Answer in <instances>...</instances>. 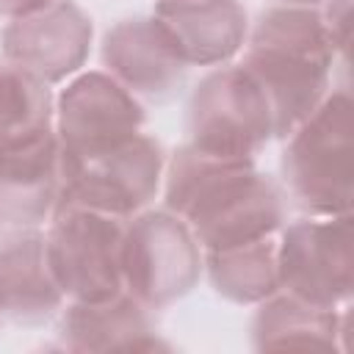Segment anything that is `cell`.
I'll list each match as a JSON object with an SVG mask.
<instances>
[{"mask_svg": "<svg viewBox=\"0 0 354 354\" xmlns=\"http://www.w3.org/2000/svg\"><path fill=\"white\" fill-rule=\"evenodd\" d=\"M147 124L144 102L105 69L77 72L55 97L53 130L69 158L111 149Z\"/></svg>", "mask_w": 354, "mask_h": 354, "instance_id": "9", "label": "cell"}, {"mask_svg": "<svg viewBox=\"0 0 354 354\" xmlns=\"http://www.w3.org/2000/svg\"><path fill=\"white\" fill-rule=\"evenodd\" d=\"M152 17L188 66L230 64L249 36L241 0H158Z\"/></svg>", "mask_w": 354, "mask_h": 354, "instance_id": "14", "label": "cell"}, {"mask_svg": "<svg viewBox=\"0 0 354 354\" xmlns=\"http://www.w3.org/2000/svg\"><path fill=\"white\" fill-rule=\"evenodd\" d=\"M64 196L61 202H77L122 218H130L149 207L160 194L166 152L163 144L138 133L111 149L69 158L61 152Z\"/></svg>", "mask_w": 354, "mask_h": 354, "instance_id": "8", "label": "cell"}, {"mask_svg": "<svg viewBox=\"0 0 354 354\" xmlns=\"http://www.w3.org/2000/svg\"><path fill=\"white\" fill-rule=\"evenodd\" d=\"M0 318H3V310H0Z\"/></svg>", "mask_w": 354, "mask_h": 354, "instance_id": "21", "label": "cell"}, {"mask_svg": "<svg viewBox=\"0 0 354 354\" xmlns=\"http://www.w3.org/2000/svg\"><path fill=\"white\" fill-rule=\"evenodd\" d=\"M160 191L163 207L191 227L205 252L277 235L288 221L282 183L254 160L218 158L188 141L166 158Z\"/></svg>", "mask_w": 354, "mask_h": 354, "instance_id": "1", "label": "cell"}, {"mask_svg": "<svg viewBox=\"0 0 354 354\" xmlns=\"http://www.w3.org/2000/svg\"><path fill=\"white\" fill-rule=\"evenodd\" d=\"M205 271L213 290L221 299L241 307L260 304L263 299L279 290L277 235H266L224 249H207Z\"/></svg>", "mask_w": 354, "mask_h": 354, "instance_id": "17", "label": "cell"}, {"mask_svg": "<svg viewBox=\"0 0 354 354\" xmlns=\"http://www.w3.org/2000/svg\"><path fill=\"white\" fill-rule=\"evenodd\" d=\"M47 3H53V0H0V17L3 19H14V17L36 11V8H41Z\"/></svg>", "mask_w": 354, "mask_h": 354, "instance_id": "19", "label": "cell"}, {"mask_svg": "<svg viewBox=\"0 0 354 354\" xmlns=\"http://www.w3.org/2000/svg\"><path fill=\"white\" fill-rule=\"evenodd\" d=\"M279 171L285 196L307 216L351 213L354 102L348 88H332L324 102L290 130Z\"/></svg>", "mask_w": 354, "mask_h": 354, "instance_id": "3", "label": "cell"}, {"mask_svg": "<svg viewBox=\"0 0 354 354\" xmlns=\"http://www.w3.org/2000/svg\"><path fill=\"white\" fill-rule=\"evenodd\" d=\"M94 39V22L75 0H53L6 22L0 33L3 61L55 86L83 72Z\"/></svg>", "mask_w": 354, "mask_h": 354, "instance_id": "10", "label": "cell"}, {"mask_svg": "<svg viewBox=\"0 0 354 354\" xmlns=\"http://www.w3.org/2000/svg\"><path fill=\"white\" fill-rule=\"evenodd\" d=\"M185 127L191 147L235 160H257L274 138L263 91L232 61L216 66L196 83L188 97Z\"/></svg>", "mask_w": 354, "mask_h": 354, "instance_id": "6", "label": "cell"}, {"mask_svg": "<svg viewBox=\"0 0 354 354\" xmlns=\"http://www.w3.org/2000/svg\"><path fill=\"white\" fill-rule=\"evenodd\" d=\"M66 296L53 274L41 227H11L0 238V310L17 324H44Z\"/></svg>", "mask_w": 354, "mask_h": 354, "instance_id": "15", "label": "cell"}, {"mask_svg": "<svg viewBox=\"0 0 354 354\" xmlns=\"http://www.w3.org/2000/svg\"><path fill=\"white\" fill-rule=\"evenodd\" d=\"M337 53L318 6H271L249 25L241 69L263 91L274 138H288L332 91Z\"/></svg>", "mask_w": 354, "mask_h": 354, "instance_id": "2", "label": "cell"}, {"mask_svg": "<svg viewBox=\"0 0 354 354\" xmlns=\"http://www.w3.org/2000/svg\"><path fill=\"white\" fill-rule=\"evenodd\" d=\"M55 97L50 86L11 64H0V149L25 144L53 130Z\"/></svg>", "mask_w": 354, "mask_h": 354, "instance_id": "18", "label": "cell"}, {"mask_svg": "<svg viewBox=\"0 0 354 354\" xmlns=\"http://www.w3.org/2000/svg\"><path fill=\"white\" fill-rule=\"evenodd\" d=\"M127 218L61 202L47 227V254L53 274L69 301L108 299L122 285V243Z\"/></svg>", "mask_w": 354, "mask_h": 354, "instance_id": "5", "label": "cell"}, {"mask_svg": "<svg viewBox=\"0 0 354 354\" xmlns=\"http://www.w3.org/2000/svg\"><path fill=\"white\" fill-rule=\"evenodd\" d=\"M279 290L315 307H346L354 296L351 213L285 221L277 238Z\"/></svg>", "mask_w": 354, "mask_h": 354, "instance_id": "7", "label": "cell"}, {"mask_svg": "<svg viewBox=\"0 0 354 354\" xmlns=\"http://www.w3.org/2000/svg\"><path fill=\"white\" fill-rule=\"evenodd\" d=\"M61 196L64 169L55 130L0 149V224L41 227L53 218Z\"/></svg>", "mask_w": 354, "mask_h": 354, "instance_id": "12", "label": "cell"}, {"mask_svg": "<svg viewBox=\"0 0 354 354\" xmlns=\"http://www.w3.org/2000/svg\"><path fill=\"white\" fill-rule=\"evenodd\" d=\"M282 6H321L324 0H277Z\"/></svg>", "mask_w": 354, "mask_h": 354, "instance_id": "20", "label": "cell"}, {"mask_svg": "<svg viewBox=\"0 0 354 354\" xmlns=\"http://www.w3.org/2000/svg\"><path fill=\"white\" fill-rule=\"evenodd\" d=\"M205 271V249L191 227L171 210H141L127 218L122 243V285L147 304L163 310L188 296Z\"/></svg>", "mask_w": 354, "mask_h": 354, "instance_id": "4", "label": "cell"}, {"mask_svg": "<svg viewBox=\"0 0 354 354\" xmlns=\"http://www.w3.org/2000/svg\"><path fill=\"white\" fill-rule=\"evenodd\" d=\"M252 318V346L266 348H337L348 351V318L346 307H315L290 293L277 290L274 296L254 304Z\"/></svg>", "mask_w": 354, "mask_h": 354, "instance_id": "16", "label": "cell"}, {"mask_svg": "<svg viewBox=\"0 0 354 354\" xmlns=\"http://www.w3.org/2000/svg\"><path fill=\"white\" fill-rule=\"evenodd\" d=\"M102 66L130 94L149 102L171 100L188 75V64L174 50L160 22L149 17L119 19L100 47Z\"/></svg>", "mask_w": 354, "mask_h": 354, "instance_id": "11", "label": "cell"}, {"mask_svg": "<svg viewBox=\"0 0 354 354\" xmlns=\"http://www.w3.org/2000/svg\"><path fill=\"white\" fill-rule=\"evenodd\" d=\"M155 310L119 290L97 301H69L58 321V346L66 351H166Z\"/></svg>", "mask_w": 354, "mask_h": 354, "instance_id": "13", "label": "cell"}]
</instances>
